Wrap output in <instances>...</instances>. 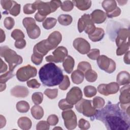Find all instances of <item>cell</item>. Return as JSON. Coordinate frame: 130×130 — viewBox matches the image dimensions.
Here are the masks:
<instances>
[{
  "label": "cell",
  "mask_w": 130,
  "mask_h": 130,
  "mask_svg": "<svg viewBox=\"0 0 130 130\" xmlns=\"http://www.w3.org/2000/svg\"><path fill=\"white\" fill-rule=\"evenodd\" d=\"M47 39L55 49L61 42L62 35L58 31H54L49 35Z\"/></svg>",
  "instance_id": "obj_19"
},
{
  "label": "cell",
  "mask_w": 130,
  "mask_h": 130,
  "mask_svg": "<svg viewBox=\"0 0 130 130\" xmlns=\"http://www.w3.org/2000/svg\"><path fill=\"white\" fill-rule=\"evenodd\" d=\"M53 55H50L46 57L45 59L49 62L59 63L63 62L68 54L67 49L63 46L57 47L52 52Z\"/></svg>",
  "instance_id": "obj_9"
},
{
  "label": "cell",
  "mask_w": 130,
  "mask_h": 130,
  "mask_svg": "<svg viewBox=\"0 0 130 130\" xmlns=\"http://www.w3.org/2000/svg\"><path fill=\"white\" fill-rule=\"evenodd\" d=\"M4 26L7 29H11L14 26L15 21L14 19L11 17H6L4 21Z\"/></svg>",
  "instance_id": "obj_45"
},
{
  "label": "cell",
  "mask_w": 130,
  "mask_h": 130,
  "mask_svg": "<svg viewBox=\"0 0 130 130\" xmlns=\"http://www.w3.org/2000/svg\"><path fill=\"white\" fill-rule=\"evenodd\" d=\"M77 69L81 71L83 73H85L87 71L91 69V66L88 62L84 61H81L78 64Z\"/></svg>",
  "instance_id": "obj_41"
},
{
  "label": "cell",
  "mask_w": 130,
  "mask_h": 130,
  "mask_svg": "<svg viewBox=\"0 0 130 130\" xmlns=\"http://www.w3.org/2000/svg\"><path fill=\"white\" fill-rule=\"evenodd\" d=\"M43 57L36 56L33 54L31 55V61L36 65L40 64L43 61Z\"/></svg>",
  "instance_id": "obj_55"
},
{
  "label": "cell",
  "mask_w": 130,
  "mask_h": 130,
  "mask_svg": "<svg viewBox=\"0 0 130 130\" xmlns=\"http://www.w3.org/2000/svg\"><path fill=\"white\" fill-rule=\"evenodd\" d=\"M39 76L42 83L49 87L59 85L64 76L62 70L53 62L42 66L39 71Z\"/></svg>",
  "instance_id": "obj_2"
},
{
  "label": "cell",
  "mask_w": 130,
  "mask_h": 130,
  "mask_svg": "<svg viewBox=\"0 0 130 130\" xmlns=\"http://www.w3.org/2000/svg\"><path fill=\"white\" fill-rule=\"evenodd\" d=\"M5 39H6V35H5V32L2 28H1V41H0V42L3 43V42H4L5 40Z\"/></svg>",
  "instance_id": "obj_61"
},
{
  "label": "cell",
  "mask_w": 130,
  "mask_h": 130,
  "mask_svg": "<svg viewBox=\"0 0 130 130\" xmlns=\"http://www.w3.org/2000/svg\"><path fill=\"white\" fill-rule=\"evenodd\" d=\"M129 53L130 51H127L124 56V58H123V60L124 63H125L127 64H129L130 63V61H129Z\"/></svg>",
  "instance_id": "obj_59"
},
{
  "label": "cell",
  "mask_w": 130,
  "mask_h": 130,
  "mask_svg": "<svg viewBox=\"0 0 130 130\" xmlns=\"http://www.w3.org/2000/svg\"><path fill=\"white\" fill-rule=\"evenodd\" d=\"M31 114L32 117L39 120L41 119L44 116V110L42 107L38 105H35L31 108Z\"/></svg>",
  "instance_id": "obj_27"
},
{
  "label": "cell",
  "mask_w": 130,
  "mask_h": 130,
  "mask_svg": "<svg viewBox=\"0 0 130 130\" xmlns=\"http://www.w3.org/2000/svg\"><path fill=\"white\" fill-rule=\"evenodd\" d=\"M20 8H21L20 5L18 4L17 2L15 1L12 8L9 11V13L11 15H13L14 16H16L18 15L20 12Z\"/></svg>",
  "instance_id": "obj_44"
},
{
  "label": "cell",
  "mask_w": 130,
  "mask_h": 130,
  "mask_svg": "<svg viewBox=\"0 0 130 130\" xmlns=\"http://www.w3.org/2000/svg\"><path fill=\"white\" fill-rule=\"evenodd\" d=\"M46 18V16H44L42 15L41 14H40L39 13H37L35 15V19L38 21V22H42V21H44L45 19V18Z\"/></svg>",
  "instance_id": "obj_57"
},
{
  "label": "cell",
  "mask_w": 130,
  "mask_h": 130,
  "mask_svg": "<svg viewBox=\"0 0 130 130\" xmlns=\"http://www.w3.org/2000/svg\"><path fill=\"white\" fill-rule=\"evenodd\" d=\"M53 129H62V128L60 127H55L53 128Z\"/></svg>",
  "instance_id": "obj_64"
},
{
  "label": "cell",
  "mask_w": 130,
  "mask_h": 130,
  "mask_svg": "<svg viewBox=\"0 0 130 130\" xmlns=\"http://www.w3.org/2000/svg\"><path fill=\"white\" fill-rule=\"evenodd\" d=\"M78 126L81 129H88L90 128V124L88 121L81 118L79 120Z\"/></svg>",
  "instance_id": "obj_50"
},
{
  "label": "cell",
  "mask_w": 130,
  "mask_h": 130,
  "mask_svg": "<svg viewBox=\"0 0 130 130\" xmlns=\"http://www.w3.org/2000/svg\"><path fill=\"white\" fill-rule=\"evenodd\" d=\"M129 28H120L117 32V37L115 42L117 47L121 44L129 42Z\"/></svg>",
  "instance_id": "obj_15"
},
{
  "label": "cell",
  "mask_w": 130,
  "mask_h": 130,
  "mask_svg": "<svg viewBox=\"0 0 130 130\" xmlns=\"http://www.w3.org/2000/svg\"><path fill=\"white\" fill-rule=\"evenodd\" d=\"M58 89L54 88V89H46L44 93L50 99H55L58 94Z\"/></svg>",
  "instance_id": "obj_40"
},
{
  "label": "cell",
  "mask_w": 130,
  "mask_h": 130,
  "mask_svg": "<svg viewBox=\"0 0 130 130\" xmlns=\"http://www.w3.org/2000/svg\"><path fill=\"white\" fill-rule=\"evenodd\" d=\"M16 107L19 112L26 113L29 110L30 106L26 101H21L17 102Z\"/></svg>",
  "instance_id": "obj_30"
},
{
  "label": "cell",
  "mask_w": 130,
  "mask_h": 130,
  "mask_svg": "<svg viewBox=\"0 0 130 130\" xmlns=\"http://www.w3.org/2000/svg\"><path fill=\"white\" fill-rule=\"evenodd\" d=\"M23 11L24 14H31L36 12V9L33 6L32 4H26L23 6Z\"/></svg>",
  "instance_id": "obj_48"
},
{
  "label": "cell",
  "mask_w": 130,
  "mask_h": 130,
  "mask_svg": "<svg viewBox=\"0 0 130 130\" xmlns=\"http://www.w3.org/2000/svg\"><path fill=\"white\" fill-rule=\"evenodd\" d=\"M17 124L19 127L21 129L27 130L31 128L32 122L29 118L24 116L21 117L18 119Z\"/></svg>",
  "instance_id": "obj_24"
},
{
  "label": "cell",
  "mask_w": 130,
  "mask_h": 130,
  "mask_svg": "<svg viewBox=\"0 0 130 130\" xmlns=\"http://www.w3.org/2000/svg\"><path fill=\"white\" fill-rule=\"evenodd\" d=\"M119 85L117 82H111L106 84L105 88L107 95L109 94H113L117 93L119 89Z\"/></svg>",
  "instance_id": "obj_28"
},
{
  "label": "cell",
  "mask_w": 130,
  "mask_h": 130,
  "mask_svg": "<svg viewBox=\"0 0 130 130\" xmlns=\"http://www.w3.org/2000/svg\"><path fill=\"white\" fill-rule=\"evenodd\" d=\"M121 14V9L117 7L112 12L109 13H106V15L107 17H108V18H113V17H116L118 16L120 14Z\"/></svg>",
  "instance_id": "obj_53"
},
{
  "label": "cell",
  "mask_w": 130,
  "mask_h": 130,
  "mask_svg": "<svg viewBox=\"0 0 130 130\" xmlns=\"http://www.w3.org/2000/svg\"><path fill=\"white\" fill-rule=\"evenodd\" d=\"M70 85V81L67 75H64L62 81L59 84V88L62 90H67Z\"/></svg>",
  "instance_id": "obj_42"
},
{
  "label": "cell",
  "mask_w": 130,
  "mask_h": 130,
  "mask_svg": "<svg viewBox=\"0 0 130 130\" xmlns=\"http://www.w3.org/2000/svg\"><path fill=\"white\" fill-rule=\"evenodd\" d=\"M74 5H75L78 9L81 11L88 10L91 6V1L85 0H74L72 1Z\"/></svg>",
  "instance_id": "obj_23"
},
{
  "label": "cell",
  "mask_w": 130,
  "mask_h": 130,
  "mask_svg": "<svg viewBox=\"0 0 130 130\" xmlns=\"http://www.w3.org/2000/svg\"><path fill=\"white\" fill-rule=\"evenodd\" d=\"M11 36L16 41L24 39L25 36L22 30L19 29H15L12 31Z\"/></svg>",
  "instance_id": "obj_39"
},
{
  "label": "cell",
  "mask_w": 130,
  "mask_h": 130,
  "mask_svg": "<svg viewBox=\"0 0 130 130\" xmlns=\"http://www.w3.org/2000/svg\"><path fill=\"white\" fill-rule=\"evenodd\" d=\"M31 100L35 105H39L43 100V94L41 92H34L31 95Z\"/></svg>",
  "instance_id": "obj_36"
},
{
  "label": "cell",
  "mask_w": 130,
  "mask_h": 130,
  "mask_svg": "<svg viewBox=\"0 0 130 130\" xmlns=\"http://www.w3.org/2000/svg\"><path fill=\"white\" fill-rule=\"evenodd\" d=\"M57 22V19L53 17L46 18L43 22V26L46 29H50L55 26Z\"/></svg>",
  "instance_id": "obj_31"
},
{
  "label": "cell",
  "mask_w": 130,
  "mask_h": 130,
  "mask_svg": "<svg viewBox=\"0 0 130 130\" xmlns=\"http://www.w3.org/2000/svg\"><path fill=\"white\" fill-rule=\"evenodd\" d=\"M75 64L74 59L70 55H68L62 62V66L66 72L70 74L72 72Z\"/></svg>",
  "instance_id": "obj_21"
},
{
  "label": "cell",
  "mask_w": 130,
  "mask_h": 130,
  "mask_svg": "<svg viewBox=\"0 0 130 130\" xmlns=\"http://www.w3.org/2000/svg\"><path fill=\"white\" fill-rule=\"evenodd\" d=\"M100 51L98 49H92L87 53V55L90 59L92 60H96L99 57Z\"/></svg>",
  "instance_id": "obj_43"
},
{
  "label": "cell",
  "mask_w": 130,
  "mask_h": 130,
  "mask_svg": "<svg viewBox=\"0 0 130 130\" xmlns=\"http://www.w3.org/2000/svg\"><path fill=\"white\" fill-rule=\"evenodd\" d=\"M1 56L4 57L5 61L9 64V71L13 72L15 68L22 63L23 59L16 52L7 46L1 47Z\"/></svg>",
  "instance_id": "obj_3"
},
{
  "label": "cell",
  "mask_w": 130,
  "mask_h": 130,
  "mask_svg": "<svg viewBox=\"0 0 130 130\" xmlns=\"http://www.w3.org/2000/svg\"><path fill=\"white\" fill-rule=\"evenodd\" d=\"M102 121L107 129L128 130L130 127L129 113L123 110L120 103L115 104L109 101L107 105L98 110L93 120Z\"/></svg>",
  "instance_id": "obj_1"
},
{
  "label": "cell",
  "mask_w": 130,
  "mask_h": 130,
  "mask_svg": "<svg viewBox=\"0 0 130 130\" xmlns=\"http://www.w3.org/2000/svg\"><path fill=\"white\" fill-rule=\"evenodd\" d=\"M57 20L61 25L67 26L71 24L73 21V18L70 15L61 14L58 16Z\"/></svg>",
  "instance_id": "obj_29"
},
{
  "label": "cell",
  "mask_w": 130,
  "mask_h": 130,
  "mask_svg": "<svg viewBox=\"0 0 130 130\" xmlns=\"http://www.w3.org/2000/svg\"><path fill=\"white\" fill-rule=\"evenodd\" d=\"M0 118H1V123H0V128H3L4 127L6 124V120L4 116H3L2 115H0Z\"/></svg>",
  "instance_id": "obj_60"
},
{
  "label": "cell",
  "mask_w": 130,
  "mask_h": 130,
  "mask_svg": "<svg viewBox=\"0 0 130 130\" xmlns=\"http://www.w3.org/2000/svg\"><path fill=\"white\" fill-rule=\"evenodd\" d=\"M82 98V92L81 89L77 86L72 87L67 94L66 101L72 105H75Z\"/></svg>",
  "instance_id": "obj_13"
},
{
  "label": "cell",
  "mask_w": 130,
  "mask_h": 130,
  "mask_svg": "<svg viewBox=\"0 0 130 130\" xmlns=\"http://www.w3.org/2000/svg\"><path fill=\"white\" fill-rule=\"evenodd\" d=\"M104 35V30L102 28L97 27L95 28L94 32L90 35H88V38L92 42H99L103 39Z\"/></svg>",
  "instance_id": "obj_22"
},
{
  "label": "cell",
  "mask_w": 130,
  "mask_h": 130,
  "mask_svg": "<svg viewBox=\"0 0 130 130\" xmlns=\"http://www.w3.org/2000/svg\"><path fill=\"white\" fill-rule=\"evenodd\" d=\"M90 16L92 22L96 24L103 23L107 18L106 13L100 9L94 10L90 14Z\"/></svg>",
  "instance_id": "obj_16"
},
{
  "label": "cell",
  "mask_w": 130,
  "mask_h": 130,
  "mask_svg": "<svg viewBox=\"0 0 130 130\" xmlns=\"http://www.w3.org/2000/svg\"><path fill=\"white\" fill-rule=\"evenodd\" d=\"M84 77L89 82H94L98 78V74L94 71L90 69L85 72Z\"/></svg>",
  "instance_id": "obj_32"
},
{
  "label": "cell",
  "mask_w": 130,
  "mask_h": 130,
  "mask_svg": "<svg viewBox=\"0 0 130 130\" xmlns=\"http://www.w3.org/2000/svg\"><path fill=\"white\" fill-rule=\"evenodd\" d=\"M7 68H8V67L7 64L3 61L2 59H1V69H0L1 73H5L7 70Z\"/></svg>",
  "instance_id": "obj_58"
},
{
  "label": "cell",
  "mask_w": 130,
  "mask_h": 130,
  "mask_svg": "<svg viewBox=\"0 0 130 130\" xmlns=\"http://www.w3.org/2000/svg\"><path fill=\"white\" fill-rule=\"evenodd\" d=\"M105 104L104 99L100 96H96L92 100L93 106L95 109H101L103 108Z\"/></svg>",
  "instance_id": "obj_35"
},
{
  "label": "cell",
  "mask_w": 130,
  "mask_h": 130,
  "mask_svg": "<svg viewBox=\"0 0 130 130\" xmlns=\"http://www.w3.org/2000/svg\"><path fill=\"white\" fill-rule=\"evenodd\" d=\"M96 27L94 23L92 22L89 14H84L78 21V29L79 32L83 31L87 34L90 35L95 30Z\"/></svg>",
  "instance_id": "obj_6"
},
{
  "label": "cell",
  "mask_w": 130,
  "mask_h": 130,
  "mask_svg": "<svg viewBox=\"0 0 130 130\" xmlns=\"http://www.w3.org/2000/svg\"><path fill=\"white\" fill-rule=\"evenodd\" d=\"M15 1H10V0H1V4L2 8L6 10L5 12H9V11L12 8Z\"/></svg>",
  "instance_id": "obj_37"
},
{
  "label": "cell",
  "mask_w": 130,
  "mask_h": 130,
  "mask_svg": "<svg viewBox=\"0 0 130 130\" xmlns=\"http://www.w3.org/2000/svg\"><path fill=\"white\" fill-rule=\"evenodd\" d=\"M14 74L12 71H8L6 73L1 75L0 76V83H6V82L9 79L13 78Z\"/></svg>",
  "instance_id": "obj_47"
},
{
  "label": "cell",
  "mask_w": 130,
  "mask_h": 130,
  "mask_svg": "<svg viewBox=\"0 0 130 130\" xmlns=\"http://www.w3.org/2000/svg\"><path fill=\"white\" fill-rule=\"evenodd\" d=\"M97 60L99 67L106 72L111 74L116 69V63L112 59L109 58L105 55L99 56Z\"/></svg>",
  "instance_id": "obj_10"
},
{
  "label": "cell",
  "mask_w": 130,
  "mask_h": 130,
  "mask_svg": "<svg viewBox=\"0 0 130 130\" xmlns=\"http://www.w3.org/2000/svg\"><path fill=\"white\" fill-rule=\"evenodd\" d=\"M54 49L47 39L43 40L35 45L33 49V54L43 57L49 51Z\"/></svg>",
  "instance_id": "obj_12"
},
{
  "label": "cell",
  "mask_w": 130,
  "mask_h": 130,
  "mask_svg": "<svg viewBox=\"0 0 130 130\" xmlns=\"http://www.w3.org/2000/svg\"><path fill=\"white\" fill-rule=\"evenodd\" d=\"M66 127L69 130L75 129L77 126V119L75 112L72 110H63L61 114Z\"/></svg>",
  "instance_id": "obj_11"
},
{
  "label": "cell",
  "mask_w": 130,
  "mask_h": 130,
  "mask_svg": "<svg viewBox=\"0 0 130 130\" xmlns=\"http://www.w3.org/2000/svg\"><path fill=\"white\" fill-rule=\"evenodd\" d=\"M11 94L16 98H25L29 94L28 89L23 86L17 85L11 89Z\"/></svg>",
  "instance_id": "obj_17"
},
{
  "label": "cell",
  "mask_w": 130,
  "mask_h": 130,
  "mask_svg": "<svg viewBox=\"0 0 130 130\" xmlns=\"http://www.w3.org/2000/svg\"><path fill=\"white\" fill-rule=\"evenodd\" d=\"M117 2L120 6H123L126 4L127 1H117Z\"/></svg>",
  "instance_id": "obj_63"
},
{
  "label": "cell",
  "mask_w": 130,
  "mask_h": 130,
  "mask_svg": "<svg viewBox=\"0 0 130 130\" xmlns=\"http://www.w3.org/2000/svg\"><path fill=\"white\" fill-rule=\"evenodd\" d=\"M130 75L128 72L123 71L119 72L117 75L116 81L119 85L129 84L130 82Z\"/></svg>",
  "instance_id": "obj_20"
},
{
  "label": "cell",
  "mask_w": 130,
  "mask_h": 130,
  "mask_svg": "<svg viewBox=\"0 0 130 130\" xmlns=\"http://www.w3.org/2000/svg\"><path fill=\"white\" fill-rule=\"evenodd\" d=\"M102 5L106 13L113 11L117 7L116 2L114 0H105L103 1Z\"/></svg>",
  "instance_id": "obj_25"
},
{
  "label": "cell",
  "mask_w": 130,
  "mask_h": 130,
  "mask_svg": "<svg viewBox=\"0 0 130 130\" xmlns=\"http://www.w3.org/2000/svg\"><path fill=\"white\" fill-rule=\"evenodd\" d=\"M0 87H1V92L4 91V90H5L6 88V83H0Z\"/></svg>",
  "instance_id": "obj_62"
},
{
  "label": "cell",
  "mask_w": 130,
  "mask_h": 130,
  "mask_svg": "<svg viewBox=\"0 0 130 130\" xmlns=\"http://www.w3.org/2000/svg\"><path fill=\"white\" fill-rule=\"evenodd\" d=\"M37 70L30 64L26 65L19 68L16 72V76L17 79L21 82L27 81L37 75Z\"/></svg>",
  "instance_id": "obj_8"
},
{
  "label": "cell",
  "mask_w": 130,
  "mask_h": 130,
  "mask_svg": "<svg viewBox=\"0 0 130 130\" xmlns=\"http://www.w3.org/2000/svg\"><path fill=\"white\" fill-rule=\"evenodd\" d=\"M84 77V73L78 69L73 71L71 74L72 80L76 84H81L83 81Z\"/></svg>",
  "instance_id": "obj_26"
},
{
  "label": "cell",
  "mask_w": 130,
  "mask_h": 130,
  "mask_svg": "<svg viewBox=\"0 0 130 130\" xmlns=\"http://www.w3.org/2000/svg\"><path fill=\"white\" fill-rule=\"evenodd\" d=\"M84 95L87 98H91L94 96L97 92V90L95 87L91 85L85 86L83 89Z\"/></svg>",
  "instance_id": "obj_33"
},
{
  "label": "cell",
  "mask_w": 130,
  "mask_h": 130,
  "mask_svg": "<svg viewBox=\"0 0 130 130\" xmlns=\"http://www.w3.org/2000/svg\"><path fill=\"white\" fill-rule=\"evenodd\" d=\"M27 85L29 88H38L40 87L41 84L38 82V81L35 79H32L28 80L26 82Z\"/></svg>",
  "instance_id": "obj_52"
},
{
  "label": "cell",
  "mask_w": 130,
  "mask_h": 130,
  "mask_svg": "<svg viewBox=\"0 0 130 130\" xmlns=\"http://www.w3.org/2000/svg\"><path fill=\"white\" fill-rule=\"evenodd\" d=\"M61 3L60 1H51L49 2L37 1L35 2L32 5L36 10H38V13L46 16L55 12L60 6Z\"/></svg>",
  "instance_id": "obj_4"
},
{
  "label": "cell",
  "mask_w": 130,
  "mask_h": 130,
  "mask_svg": "<svg viewBox=\"0 0 130 130\" xmlns=\"http://www.w3.org/2000/svg\"><path fill=\"white\" fill-rule=\"evenodd\" d=\"M49 128L50 124L47 121L44 120L39 121L36 125V129L37 130H48Z\"/></svg>",
  "instance_id": "obj_49"
},
{
  "label": "cell",
  "mask_w": 130,
  "mask_h": 130,
  "mask_svg": "<svg viewBox=\"0 0 130 130\" xmlns=\"http://www.w3.org/2000/svg\"><path fill=\"white\" fill-rule=\"evenodd\" d=\"M74 48L82 54H87L90 50V44L84 38H77L73 43Z\"/></svg>",
  "instance_id": "obj_14"
},
{
  "label": "cell",
  "mask_w": 130,
  "mask_h": 130,
  "mask_svg": "<svg viewBox=\"0 0 130 130\" xmlns=\"http://www.w3.org/2000/svg\"><path fill=\"white\" fill-rule=\"evenodd\" d=\"M58 107L62 110H66L68 109H70L73 108V105L68 103L66 99H62L59 101L58 103Z\"/></svg>",
  "instance_id": "obj_46"
},
{
  "label": "cell",
  "mask_w": 130,
  "mask_h": 130,
  "mask_svg": "<svg viewBox=\"0 0 130 130\" xmlns=\"http://www.w3.org/2000/svg\"><path fill=\"white\" fill-rule=\"evenodd\" d=\"M15 47L19 49H22L24 48L26 46V41L24 39L16 41L14 44Z\"/></svg>",
  "instance_id": "obj_54"
},
{
  "label": "cell",
  "mask_w": 130,
  "mask_h": 130,
  "mask_svg": "<svg viewBox=\"0 0 130 130\" xmlns=\"http://www.w3.org/2000/svg\"><path fill=\"white\" fill-rule=\"evenodd\" d=\"M22 23L26 28L27 35L31 39L38 38L41 34L40 27L36 25V21L31 17H25L23 19Z\"/></svg>",
  "instance_id": "obj_7"
},
{
  "label": "cell",
  "mask_w": 130,
  "mask_h": 130,
  "mask_svg": "<svg viewBox=\"0 0 130 130\" xmlns=\"http://www.w3.org/2000/svg\"><path fill=\"white\" fill-rule=\"evenodd\" d=\"M105 85L106 84H100L98 87V91L99 93H100L101 94L105 95V96H107V93L106 92V88H105Z\"/></svg>",
  "instance_id": "obj_56"
},
{
  "label": "cell",
  "mask_w": 130,
  "mask_h": 130,
  "mask_svg": "<svg viewBox=\"0 0 130 130\" xmlns=\"http://www.w3.org/2000/svg\"><path fill=\"white\" fill-rule=\"evenodd\" d=\"M74 4L72 1H65L62 2L60 5L61 9L66 12L71 11L74 8Z\"/></svg>",
  "instance_id": "obj_38"
},
{
  "label": "cell",
  "mask_w": 130,
  "mask_h": 130,
  "mask_svg": "<svg viewBox=\"0 0 130 130\" xmlns=\"http://www.w3.org/2000/svg\"><path fill=\"white\" fill-rule=\"evenodd\" d=\"M129 48V42L121 44V45L117 47V49L116 50V55L118 56H120L125 54L127 51H128Z\"/></svg>",
  "instance_id": "obj_34"
},
{
  "label": "cell",
  "mask_w": 130,
  "mask_h": 130,
  "mask_svg": "<svg viewBox=\"0 0 130 130\" xmlns=\"http://www.w3.org/2000/svg\"><path fill=\"white\" fill-rule=\"evenodd\" d=\"M58 118L57 115L55 114H52L48 117L47 121L50 125L54 126L58 123Z\"/></svg>",
  "instance_id": "obj_51"
},
{
  "label": "cell",
  "mask_w": 130,
  "mask_h": 130,
  "mask_svg": "<svg viewBox=\"0 0 130 130\" xmlns=\"http://www.w3.org/2000/svg\"><path fill=\"white\" fill-rule=\"evenodd\" d=\"M119 103L121 104H128L130 103L129 85H124L120 89Z\"/></svg>",
  "instance_id": "obj_18"
},
{
  "label": "cell",
  "mask_w": 130,
  "mask_h": 130,
  "mask_svg": "<svg viewBox=\"0 0 130 130\" xmlns=\"http://www.w3.org/2000/svg\"><path fill=\"white\" fill-rule=\"evenodd\" d=\"M92 101L82 99L75 105L76 110L84 116L90 118L91 120H93L94 117L96 114V110L91 105Z\"/></svg>",
  "instance_id": "obj_5"
}]
</instances>
